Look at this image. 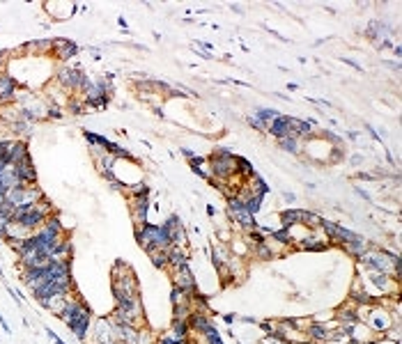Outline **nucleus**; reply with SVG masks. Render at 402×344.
Instances as JSON below:
<instances>
[{
  "label": "nucleus",
  "mask_w": 402,
  "mask_h": 344,
  "mask_svg": "<svg viewBox=\"0 0 402 344\" xmlns=\"http://www.w3.org/2000/svg\"><path fill=\"white\" fill-rule=\"evenodd\" d=\"M56 83L60 87H65L67 92H71V90H81V92H85L88 90V85H90V81H88V76H85L81 69H71V67H62V69H58V73H56Z\"/></svg>",
  "instance_id": "f03ea898"
},
{
  "label": "nucleus",
  "mask_w": 402,
  "mask_h": 344,
  "mask_svg": "<svg viewBox=\"0 0 402 344\" xmlns=\"http://www.w3.org/2000/svg\"><path fill=\"white\" fill-rule=\"evenodd\" d=\"M147 209H149V200H147V195L131 197V214H134V223H136V227H138V225H145V223H147Z\"/></svg>",
  "instance_id": "6e6552de"
},
{
  "label": "nucleus",
  "mask_w": 402,
  "mask_h": 344,
  "mask_svg": "<svg viewBox=\"0 0 402 344\" xmlns=\"http://www.w3.org/2000/svg\"><path fill=\"white\" fill-rule=\"evenodd\" d=\"M136 239H138L140 248L147 252L152 250H168V248L172 246L170 241V234L166 232V227L163 225H138L136 227Z\"/></svg>",
  "instance_id": "f257e3e1"
},
{
  "label": "nucleus",
  "mask_w": 402,
  "mask_h": 344,
  "mask_svg": "<svg viewBox=\"0 0 402 344\" xmlns=\"http://www.w3.org/2000/svg\"><path fill=\"white\" fill-rule=\"evenodd\" d=\"M71 298H74V296H71V294H67V296H51V298H44V301H39V303H42V305L46 307V310L56 312V314L60 316L62 310L67 307V303H69Z\"/></svg>",
  "instance_id": "f8f14e48"
},
{
  "label": "nucleus",
  "mask_w": 402,
  "mask_h": 344,
  "mask_svg": "<svg viewBox=\"0 0 402 344\" xmlns=\"http://www.w3.org/2000/svg\"><path fill=\"white\" fill-rule=\"evenodd\" d=\"M255 115H258V117L262 119V122L267 124V128H269V124H271L281 113H278V110H271V108H258V113H255Z\"/></svg>",
  "instance_id": "f3484780"
},
{
  "label": "nucleus",
  "mask_w": 402,
  "mask_h": 344,
  "mask_svg": "<svg viewBox=\"0 0 402 344\" xmlns=\"http://www.w3.org/2000/svg\"><path fill=\"white\" fill-rule=\"evenodd\" d=\"M16 92H19V83L14 76H10L7 71H0V103H14Z\"/></svg>",
  "instance_id": "39448f33"
},
{
  "label": "nucleus",
  "mask_w": 402,
  "mask_h": 344,
  "mask_svg": "<svg viewBox=\"0 0 402 344\" xmlns=\"http://www.w3.org/2000/svg\"><path fill=\"white\" fill-rule=\"evenodd\" d=\"M157 344H182V342H177V339L175 337H172V335L170 333H168L166 335V337H161V339H159V342Z\"/></svg>",
  "instance_id": "4be33fe9"
},
{
  "label": "nucleus",
  "mask_w": 402,
  "mask_h": 344,
  "mask_svg": "<svg viewBox=\"0 0 402 344\" xmlns=\"http://www.w3.org/2000/svg\"><path fill=\"white\" fill-rule=\"evenodd\" d=\"M253 250H255V255H258L260 259H271V257H273V250H271V246H269L267 241H262V243H258V246H253Z\"/></svg>",
  "instance_id": "a211bd4d"
},
{
  "label": "nucleus",
  "mask_w": 402,
  "mask_h": 344,
  "mask_svg": "<svg viewBox=\"0 0 402 344\" xmlns=\"http://www.w3.org/2000/svg\"><path fill=\"white\" fill-rule=\"evenodd\" d=\"M319 227H322V232L326 234L329 241H338V243H342V246L359 239V234H356V232L340 227V225H336V223H329V220H322V225H319Z\"/></svg>",
  "instance_id": "7ed1b4c3"
},
{
  "label": "nucleus",
  "mask_w": 402,
  "mask_h": 344,
  "mask_svg": "<svg viewBox=\"0 0 402 344\" xmlns=\"http://www.w3.org/2000/svg\"><path fill=\"white\" fill-rule=\"evenodd\" d=\"M248 124H250L253 128H258V131H267V124H264L262 119L258 117V115H250V117H248Z\"/></svg>",
  "instance_id": "aec40b11"
},
{
  "label": "nucleus",
  "mask_w": 402,
  "mask_h": 344,
  "mask_svg": "<svg viewBox=\"0 0 402 344\" xmlns=\"http://www.w3.org/2000/svg\"><path fill=\"white\" fill-rule=\"evenodd\" d=\"M79 53V46L69 39H53V55H56L60 62H67L71 60L74 55Z\"/></svg>",
  "instance_id": "0eeeda50"
},
{
  "label": "nucleus",
  "mask_w": 402,
  "mask_h": 344,
  "mask_svg": "<svg viewBox=\"0 0 402 344\" xmlns=\"http://www.w3.org/2000/svg\"><path fill=\"white\" fill-rule=\"evenodd\" d=\"M278 147H281L283 151H290V154H299V151H301V140L287 136V138H281V140H278Z\"/></svg>",
  "instance_id": "4468645a"
},
{
  "label": "nucleus",
  "mask_w": 402,
  "mask_h": 344,
  "mask_svg": "<svg viewBox=\"0 0 402 344\" xmlns=\"http://www.w3.org/2000/svg\"><path fill=\"white\" fill-rule=\"evenodd\" d=\"M182 154H184V156H189V158H193V151H191L189 147H182Z\"/></svg>",
  "instance_id": "5701e85b"
},
{
  "label": "nucleus",
  "mask_w": 402,
  "mask_h": 344,
  "mask_svg": "<svg viewBox=\"0 0 402 344\" xmlns=\"http://www.w3.org/2000/svg\"><path fill=\"white\" fill-rule=\"evenodd\" d=\"M12 223V218L10 216H5V214H0V236H5V232H7V225Z\"/></svg>",
  "instance_id": "412c9836"
},
{
  "label": "nucleus",
  "mask_w": 402,
  "mask_h": 344,
  "mask_svg": "<svg viewBox=\"0 0 402 344\" xmlns=\"http://www.w3.org/2000/svg\"><path fill=\"white\" fill-rule=\"evenodd\" d=\"M3 202H5V193L0 191V204H3Z\"/></svg>",
  "instance_id": "393cba45"
},
{
  "label": "nucleus",
  "mask_w": 402,
  "mask_h": 344,
  "mask_svg": "<svg viewBox=\"0 0 402 344\" xmlns=\"http://www.w3.org/2000/svg\"><path fill=\"white\" fill-rule=\"evenodd\" d=\"M290 119L292 117H287V115H278L276 119H273L271 124H269V128L267 131L271 133L276 140H281V138H287L290 136Z\"/></svg>",
  "instance_id": "9b49d317"
},
{
  "label": "nucleus",
  "mask_w": 402,
  "mask_h": 344,
  "mask_svg": "<svg viewBox=\"0 0 402 344\" xmlns=\"http://www.w3.org/2000/svg\"><path fill=\"white\" fill-rule=\"evenodd\" d=\"M365 324H370L372 330H379V333H388V328H391V319H388V312L384 307H370Z\"/></svg>",
  "instance_id": "423d86ee"
},
{
  "label": "nucleus",
  "mask_w": 402,
  "mask_h": 344,
  "mask_svg": "<svg viewBox=\"0 0 402 344\" xmlns=\"http://www.w3.org/2000/svg\"><path fill=\"white\" fill-rule=\"evenodd\" d=\"M129 191V195L131 197H140V195H149V186L145 181H138V183H134V186H129L127 188Z\"/></svg>",
  "instance_id": "6ab92c4d"
},
{
  "label": "nucleus",
  "mask_w": 402,
  "mask_h": 344,
  "mask_svg": "<svg viewBox=\"0 0 402 344\" xmlns=\"http://www.w3.org/2000/svg\"><path fill=\"white\" fill-rule=\"evenodd\" d=\"M90 321H92V314L88 312H83V314L79 316V319H74L69 324V330L74 333V337L79 339H88V333H90Z\"/></svg>",
  "instance_id": "1a4fd4ad"
},
{
  "label": "nucleus",
  "mask_w": 402,
  "mask_h": 344,
  "mask_svg": "<svg viewBox=\"0 0 402 344\" xmlns=\"http://www.w3.org/2000/svg\"><path fill=\"white\" fill-rule=\"evenodd\" d=\"M111 344H115V342H111Z\"/></svg>",
  "instance_id": "a878e982"
},
{
  "label": "nucleus",
  "mask_w": 402,
  "mask_h": 344,
  "mask_svg": "<svg viewBox=\"0 0 402 344\" xmlns=\"http://www.w3.org/2000/svg\"><path fill=\"white\" fill-rule=\"evenodd\" d=\"M48 335H51V337H53V342H56V344H65V342H62V339H60V337H58V335H56V333H51V330H48Z\"/></svg>",
  "instance_id": "b1692460"
},
{
  "label": "nucleus",
  "mask_w": 402,
  "mask_h": 344,
  "mask_svg": "<svg viewBox=\"0 0 402 344\" xmlns=\"http://www.w3.org/2000/svg\"><path fill=\"white\" fill-rule=\"evenodd\" d=\"M21 50H30L33 55H46V53H53V39L28 41L26 46H21Z\"/></svg>",
  "instance_id": "ddd939ff"
},
{
  "label": "nucleus",
  "mask_w": 402,
  "mask_h": 344,
  "mask_svg": "<svg viewBox=\"0 0 402 344\" xmlns=\"http://www.w3.org/2000/svg\"><path fill=\"white\" fill-rule=\"evenodd\" d=\"M149 259L157 269H166L168 266V250H152L149 252Z\"/></svg>",
  "instance_id": "dca6fc26"
},
{
  "label": "nucleus",
  "mask_w": 402,
  "mask_h": 344,
  "mask_svg": "<svg viewBox=\"0 0 402 344\" xmlns=\"http://www.w3.org/2000/svg\"><path fill=\"white\" fill-rule=\"evenodd\" d=\"M85 140H88L90 145H94V147H99V149H104V151H108V149H111V145H113V142H108L104 136H97V133H90V131H85Z\"/></svg>",
  "instance_id": "2eb2a0df"
},
{
  "label": "nucleus",
  "mask_w": 402,
  "mask_h": 344,
  "mask_svg": "<svg viewBox=\"0 0 402 344\" xmlns=\"http://www.w3.org/2000/svg\"><path fill=\"white\" fill-rule=\"evenodd\" d=\"M7 156H10V165H19V163H23L26 158H30L28 145H26L23 140H12V145H10V151H7Z\"/></svg>",
  "instance_id": "9d476101"
},
{
  "label": "nucleus",
  "mask_w": 402,
  "mask_h": 344,
  "mask_svg": "<svg viewBox=\"0 0 402 344\" xmlns=\"http://www.w3.org/2000/svg\"><path fill=\"white\" fill-rule=\"evenodd\" d=\"M172 282H175L177 289H182V292L189 294V296H195V294H198V284H195V278H193V273H191L189 264L175 269V273H172Z\"/></svg>",
  "instance_id": "20e7f679"
}]
</instances>
